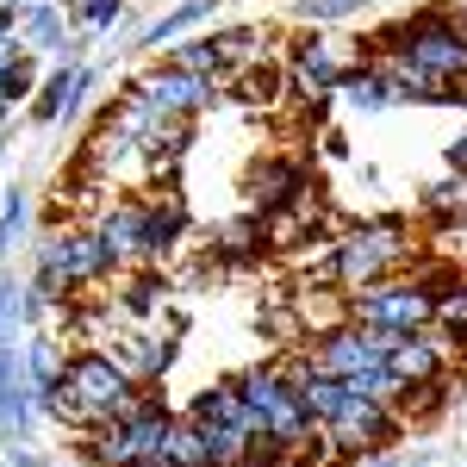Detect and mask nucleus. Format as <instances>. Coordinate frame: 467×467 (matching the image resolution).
<instances>
[{"mask_svg": "<svg viewBox=\"0 0 467 467\" xmlns=\"http://www.w3.org/2000/svg\"><path fill=\"white\" fill-rule=\"evenodd\" d=\"M349 318L361 330H380V337H411V330H424L436 318V293L424 281H374V287H361L349 299Z\"/></svg>", "mask_w": 467, "mask_h": 467, "instance_id": "nucleus-5", "label": "nucleus"}, {"mask_svg": "<svg viewBox=\"0 0 467 467\" xmlns=\"http://www.w3.org/2000/svg\"><path fill=\"white\" fill-rule=\"evenodd\" d=\"M213 6H218V0H187V6H175V13H169V19H156V26H144V37H138V44H162V37L187 32V26H193V19H206Z\"/></svg>", "mask_w": 467, "mask_h": 467, "instance_id": "nucleus-22", "label": "nucleus"}, {"mask_svg": "<svg viewBox=\"0 0 467 467\" xmlns=\"http://www.w3.org/2000/svg\"><path fill=\"white\" fill-rule=\"evenodd\" d=\"M57 37V13L44 6V13H32V44H50Z\"/></svg>", "mask_w": 467, "mask_h": 467, "instance_id": "nucleus-29", "label": "nucleus"}, {"mask_svg": "<svg viewBox=\"0 0 467 467\" xmlns=\"http://www.w3.org/2000/svg\"><path fill=\"white\" fill-rule=\"evenodd\" d=\"M26 399H32V393H26L13 374L0 380V431H6V436H26V424H32V405H26Z\"/></svg>", "mask_w": 467, "mask_h": 467, "instance_id": "nucleus-19", "label": "nucleus"}, {"mask_svg": "<svg viewBox=\"0 0 467 467\" xmlns=\"http://www.w3.org/2000/svg\"><path fill=\"white\" fill-rule=\"evenodd\" d=\"M206 94H213V81H206V75H193V69H162V75H150V81H144L150 119H187Z\"/></svg>", "mask_w": 467, "mask_h": 467, "instance_id": "nucleus-8", "label": "nucleus"}, {"mask_svg": "<svg viewBox=\"0 0 467 467\" xmlns=\"http://www.w3.org/2000/svg\"><path fill=\"white\" fill-rule=\"evenodd\" d=\"M162 455L175 467H218L213 462V436L200 418H169V431H162Z\"/></svg>", "mask_w": 467, "mask_h": 467, "instance_id": "nucleus-13", "label": "nucleus"}, {"mask_svg": "<svg viewBox=\"0 0 467 467\" xmlns=\"http://www.w3.org/2000/svg\"><path fill=\"white\" fill-rule=\"evenodd\" d=\"M32 368H37V387H57L69 368H63V356H57V343H32Z\"/></svg>", "mask_w": 467, "mask_h": 467, "instance_id": "nucleus-24", "label": "nucleus"}, {"mask_svg": "<svg viewBox=\"0 0 467 467\" xmlns=\"http://www.w3.org/2000/svg\"><path fill=\"white\" fill-rule=\"evenodd\" d=\"M0 94H6V100H26V94H32V63H26V57L0 69Z\"/></svg>", "mask_w": 467, "mask_h": 467, "instance_id": "nucleus-26", "label": "nucleus"}, {"mask_svg": "<svg viewBox=\"0 0 467 467\" xmlns=\"http://www.w3.org/2000/svg\"><path fill=\"white\" fill-rule=\"evenodd\" d=\"M431 324H442L449 337H467V281H449V287L436 293V318Z\"/></svg>", "mask_w": 467, "mask_h": 467, "instance_id": "nucleus-21", "label": "nucleus"}, {"mask_svg": "<svg viewBox=\"0 0 467 467\" xmlns=\"http://www.w3.org/2000/svg\"><path fill=\"white\" fill-rule=\"evenodd\" d=\"M405 218H368L356 231H343V244H337V287H374V281H387L399 262H405Z\"/></svg>", "mask_w": 467, "mask_h": 467, "instance_id": "nucleus-4", "label": "nucleus"}, {"mask_svg": "<svg viewBox=\"0 0 467 467\" xmlns=\"http://www.w3.org/2000/svg\"><path fill=\"white\" fill-rule=\"evenodd\" d=\"M112 255L100 250V237H50V250H44V281H37V299H57L63 287H81V281H94V275H107Z\"/></svg>", "mask_w": 467, "mask_h": 467, "instance_id": "nucleus-7", "label": "nucleus"}, {"mask_svg": "<svg viewBox=\"0 0 467 467\" xmlns=\"http://www.w3.org/2000/svg\"><path fill=\"white\" fill-rule=\"evenodd\" d=\"M6 312H13V293H6V281H0V324H6Z\"/></svg>", "mask_w": 467, "mask_h": 467, "instance_id": "nucleus-31", "label": "nucleus"}, {"mask_svg": "<svg viewBox=\"0 0 467 467\" xmlns=\"http://www.w3.org/2000/svg\"><path fill=\"white\" fill-rule=\"evenodd\" d=\"M318 431H324V442H330L337 455H368V449H387V442L399 436V418L387 411V399H368V393L349 387V399L324 418Z\"/></svg>", "mask_w": 467, "mask_h": 467, "instance_id": "nucleus-6", "label": "nucleus"}, {"mask_svg": "<svg viewBox=\"0 0 467 467\" xmlns=\"http://www.w3.org/2000/svg\"><path fill=\"white\" fill-rule=\"evenodd\" d=\"M374 50L405 57L418 69V81H424V100H436V107L467 94V32L455 19H442V13H418V19H405L393 32H380Z\"/></svg>", "mask_w": 467, "mask_h": 467, "instance_id": "nucleus-1", "label": "nucleus"}, {"mask_svg": "<svg viewBox=\"0 0 467 467\" xmlns=\"http://www.w3.org/2000/svg\"><path fill=\"white\" fill-rule=\"evenodd\" d=\"M6 374H13V356H6V349H0V380H6Z\"/></svg>", "mask_w": 467, "mask_h": 467, "instance_id": "nucleus-32", "label": "nucleus"}, {"mask_svg": "<svg viewBox=\"0 0 467 467\" xmlns=\"http://www.w3.org/2000/svg\"><path fill=\"white\" fill-rule=\"evenodd\" d=\"M44 405L57 418H81V424H112V418H131L144 399H138V380L119 368L112 356L88 349V356L69 361V374L57 387H44Z\"/></svg>", "mask_w": 467, "mask_h": 467, "instance_id": "nucleus-2", "label": "nucleus"}, {"mask_svg": "<svg viewBox=\"0 0 467 467\" xmlns=\"http://www.w3.org/2000/svg\"><path fill=\"white\" fill-rule=\"evenodd\" d=\"M181 231H187V206H181L175 193H162V200H144V237H150V255H169Z\"/></svg>", "mask_w": 467, "mask_h": 467, "instance_id": "nucleus-15", "label": "nucleus"}, {"mask_svg": "<svg viewBox=\"0 0 467 467\" xmlns=\"http://www.w3.org/2000/svg\"><path fill=\"white\" fill-rule=\"evenodd\" d=\"M356 44H324V37H306L299 44V81L324 94V88H343L349 75H356V57H349Z\"/></svg>", "mask_w": 467, "mask_h": 467, "instance_id": "nucleus-9", "label": "nucleus"}, {"mask_svg": "<svg viewBox=\"0 0 467 467\" xmlns=\"http://www.w3.org/2000/svg\"><path fill=\"white\" fill-rule=\"evenodd\" d=\"M237 393L250 405L255 418H262V431L275 436L281 449H306L312 431H318V418L306 411V399H299V380H293L287 368H250V374H237Z\"/></svg>", "mask_w": 467, "mask_h": 467, "instance_id": "nucleus-3", "label": "nucleus"}, {"mask_svg": "<svg viewBox=\"0 0 467 467\" xmlns=\"http://www.w3.org/2000/svg\"><path fill=\"white\" fill-rule=\"evenodd\" d=\"M213 250H224L231 262H250L255 250H268V244H262V218H231V224H218Z\"/></svg>", "mask_w": 467, "mask_h": 467, "instance_id": "nucleus-18", "label": "nucleus"}, {"mask_svg": "<svg viewBox=\"0 0 467 467\" xmlns=\"http://www.w3.org/2000/svg\"><path fill=\"white\" fill-rule=\"evenodd\" d=\"M387 374H393L399 387H424L442 374V349L424 343V330H411V337H393L387 343Z\"/></svg>", "mask_w": 467, "mask_h": 467, "instance_id": "nucleus-11", "label": "nucleus"}, {"mask_svg": "<svg viewBox=\"0 0 467 467\" xmlns=\"http://www.w3.org/2000/svg\"><path fill=\"white\" fill-rule=\"evenodd\" d=\"M449 169H467V138H455V144H449Z\"/></svg>", "mask_w": 467, "mask_h": 467, "instance_id": "nucleus-30", "label": "nucleus"}, {"mask_svg": "<svg viewBox=\"0 0 467 467\" xmlns=\"http://www.w3.org/2000/svg\"><path fill=\"white\" fill-rule=\"evenodd\" d=\"M119 6H125V0H81V19H88V26H107Z\"/></svg>", "mask_w": 467, "mask_h": 467, "instance_id": "nucleus-28", "label": "nucleus"}, {"mask_svg": "<svg viewBox=\"0 0 467 467\" xmlns=\"http://www.w3.org/2000/svg\"><path fill=\"white\" fill-rule=\"evenodd\" d=\"M81 88H88V75L75 69V75H57V81H50V88H44V94H37V119H57V112L63 107H75V100H81Z\"/></svg>", "mask_w": 467, "mask_h": 467, "instance_id": "nucleus-20", "label": "nucleus"}, {"mask_svg": "<svg viewBox=\"0 0 467 467\" xmlns=\"http://www.w3.org/2000/svg\"><path fill=\"white\" fill-rule=\"evenodd\" d=\"M356 13V0H306V19H343Z\"/></svg>", "mask_w": 467, "mask_h": 467, "instance_id": "nucleus-27", "label": "nucleus"}, {"mask_svg": "<svg viewBox=\"0 0 467 467\" xmlns=\"http://www.w3.org/2000/svg\"><path fill=\"white\" fill-rule=\"evenodd\" d=\"M156 293H162V281H156V275H138V281H125V312H138V318H144L150 306H156Z\"/></svg>", "mask_w": 467, "mask_h": 467, "instance_id": "nucleus-25", "label": "nucleus"}, {"mask_svg": "<svg viewBox=\"0 0 467 467\" xmlns=\"http://www.w3.org/2000/svg\"><path fill=\"white\" fill-rule=\"evenodd\" d=\"M281 63H268V57H255V63H244V75L231 81V100H244V107H275L281 100Z\"/></svg>", "mask_w": 467, "mask_h": 467, "instance_id": "nucleus-16", "label": "nucleus"}, {"mask_svg": "<svg viewBox=\"0 0 467 467\" xmlns=\"http://www.w3.org/2000/svg\"><path fill=\"white\" fill-rule=\"evenodd\" d=\"M107 356L119 361V368H125L138 387H144V380H156V374L169 368V356H175V349H162V343H150V337H112Z\"/></svg>", "mask_w": 467, "mask_h": 467, "instance_id": "nucleus-14", "label": "nucleus"}, {"mask_svg": "<svg viewBox=\"0 0 467 467\" xmlns=\"http://www.w3.org/2000/svg\"><path fill=\"white\" fill-rule=\"evenodd\" d=\"M343 88L356 94V107H387V100H393V88H387V81H380L374 69H356L349 81H343Z\"/></svg>", "mask_w": 467, "mask_h": 467, "instance_id": "nucleus-23", "label": "nucleus"}, {"mask_svg": "<svg viewBox=\"0 0 467 467\" xmlns=\"http://www.w3.org/2000/svg\"><path fill=\"white\" fill-rule=\"evenodd\" d=\"M100 250L112 255V262H138V255H150V237H144V200H125V206H112L107 218H100Z\"/></svg>", "mask_w": 467, "mask_h": 467, "instance_id": "nucleus-10", "label": "nucleus"}, {"mask_svg": "<svg viewBox=\"0 0 467 467\" xmlns=\"http://www.w3.org/2000/svg\"><path fill=\"white\" fill-rule=\"evenodd\" d=\"M299 187H306V169L299 162H281V156L275 162H255L250 169V206L255 213H275V206H287Z\"/></svg>", "mask_w": 467, "mask_h": 467, "instance_id": "nucleus-12", "label": "nucleus"}, {"mask_svg": "<svg viewBox=\"0 0 467 467\" xmlns=\"http://www.w3.org/2000/svg\"><path fill=\"white\" fill-rule=\"evenodd\" d=\"M424 213L436 224H467V169H455L449 181H436L431 193H424Z\"/></svg>", "mask_w": 467, "mask_h": 467, "instance_id": "nucleus-17", "label": "nucleus"}]
</instances>
